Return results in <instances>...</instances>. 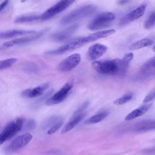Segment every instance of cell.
<instances>
[{
  "label": "cell",
  "mask_w": 155,
  "mask_h": 155,
  "mask_svg": "<svg viewBox=\"0 0 155 155\" xmlns=\"http://www.w3.org/2000/svg\"><path fill=\"white\" fill-rule=\"evenodd\" d=\"M155 98V90H151L143 99V104H148L152 100H153Z\"/></svg>",
  "instance_id": "83f0119b"
},
{
  "label": "cell",
  "mask_w": 155,
  "mask_h": 155,
  "mask_svg": "<svg viewBox=\"0 0 155 155\" xmlns=\"http://www.w3.org/2000/svg\"><path fill=\"white\" fill-rule=\"evenodd\" d=\"M115 19L114 13L109 12H103L97 15L88 24V28L90 30L102 29L109 25Z\"/></svg>",
  "instance_id": "5b68a950"
},
{
  "label": "cell",
  "mask_w": 155,
  "mask_h": 155,
  "mask_svg": "<svg viewBox=\"0 0 155 155\" xmlns=\"http://www.w3.org/2000/svg\"><path fill=\"white\" fill-rule=\"evenodd\" d=\"M155 68V56L148 60L142 67L141 71L142 73H147L152 69Z\"/></svg>",
  "instance_id": "603a6c76"
},
{
  "label": "cell",
  "mask_w": 155,
  "mask_h": 155,
  "mask_svg": "<svg viewBox=\"0 0 155 155\" xmlns=\"http://www.w3.org/2000/svg\"><path fill=\"white\" fill-rule=\"evenodd\" d=\"M147 153H155V147H153V148H150L148 150H145Z\"/></svg>",
  "instance_id": "4dcf8cb0"
},
{
  "label": "cell",
  "mask_w": 155,
  "mask_h": 155,
  "mask_svg": "<svg viewBox=\"0 0 155 155\" xmlns=\"http://www.w3.org/2000/svg\"><path fill=\"white\" fill-rule=\"evenodd\" d=\"M151 106H152V104H151V103L144 104V105L136 108L131 112H130L128 114H127V116L125 117V119L126 120H131L133 119H134L136 117H140V116L143 115L147 111H148Z\"/></svg>",
  "instance_id": "e0dca14e"
},
{
  "label": "cell",
  "mask_w": 155,
  "mask_h": 155,
  "mask_svg": "<svg viewBox=\"0 0 155 155\" xmlns=\"http://www.w3.org/2000/svg\"><path fill=\"white\" fill-rule=\"evenodd\" d=\"M85 114L84 112L82 113H76L75 112L73 115L72 117L70 119V120L65 124V125L63 127L61 133H66L70 130H71L75 126H76L78 123L82 120Z\"/></svg>",
  "instance_id": "9a60e30c"
},
{
  "label": "cell",
  "mask_w": 155,
  "mask_h": 155,
  "mask_svg": "<svg viewBox=\"0 0 155 155\" xmlns=\"http://www.w3.org/2000/svg\"><path fill=\"white\" fill-rule=\"evenodd\" d=\"M9 3V0H4L0 4V13L7 6Z\"/></svg>",
  "instance_id": "f1b7e54d"
},
{
  "label": "cell",
  "mask_w": 155,
  "mask_h": 155,
  "mask_svg": "<svg viewBox=\"0 0 155 155\" xmlns=\"http://www.w3.org/2000/svg\"><path fill=\"white\" fill-rule=\"evenodd\" d=\"M62 124H63V120L62 119H60L59 120L55 122L51 127L49 128V129L47 130V134H52L54 133L62 127Z\"/></svg>",
  "instance_id": "4316f807"
},
{
  "label": "cell",
  "mask_w": 155,
  "mask_h": 155,
  "mask_svg": "<svg viewBox=\"0 0 155 155\" xmlns=\"http://www.w3.org/2000/svg\"><path fill=\"white\" fill-rule=\"evenodd\" d=\"M133 93H126L124 95H123L122 96H121L120 97L116 99L114 102L113 104L114 105H122L125 104V103H127V102L130 101L132 97H133Z\"/></svg>",
  "instance_id": "cb8c5ba5"
},
{
  "label": "cell",
  "mask_w": 155,
  "mask_h": 155,
  "mask_svg": "<svg viewBox=\"0 0 155 155\" xmlns=\"http://www.w3.org/2000/svg\"><path fill=\"white\" fill-rule=\"evenodd\" d=\"M153 50L154 52H155V45H154V47H153Z\"/></svg>",
  "instance_id": "1f68e13d"
},
{
  "label": "cell",
  "mask_w": 155,
  "mask_h": 155,
  "mask_svg": "<svg viewBox=\"0 0 155 155\" xmlns=\"http://www.w3.org/2000/svg\"><path fill=\"white\" fill-rule=\"evenodd\" d=\"M155 24V11L153 12L148 17L144 23V28L150 29Z\"/></svg>",
  "instance_id": "484cf974"
},
{
  "label": "cell",
  "mask_w": 155,
  "mask_h": 155,
  "mask_svg": "<svg viewBox=\"0 0 155 155\" xmlns=\"http://www.w3.org/2000/svg\"><path fill=\"white\" fill-rule=\"evenodd\" d=\"M41 19V15H21L18 17H17L15 21L14 22L18 23V24H22V23H27V22H30L35 21H37Z\"/></svg>",
  "instance_id": "ffe728a7"
},
{
  "label": "cell",
  "mask_w": 155,
  "mask_h": 155,
  "mask_svg": "<svg viewBox=\"0 0 155 155\" xmlns=\"http://www.w3.org/2000/svg\"><path fill=\"white\" fill-rule=\"evenodd\" d=\"M48 87V84L45 83L33 88H28L21 93L22 96L27 98H33L42 95Z\"/></svg>",
  "instance_id": "5bb4252c"
},
{
  "label": "cell",
  "mask_w": 155,
  "mask_h": 155,
  "mask_svg": "<svg viewBox=\"0 0 155 155\" xmlns=\"http://www.w3.org/2000/svg\"><path fill=\"white\" fill-rule=\"evenodd\" d=\"M24 122V119L19 117L8 123L0 133V145L2 144L7 140L11 139L23 127Z\"/></svg>",
  "instance_id": "277c9868"
},
{
  "label": "cell",
  "mask_w": 155,
  "mask_h": 155,
  "mask_svg": "<svg viewBox=\"0 0 155 155\" xmlns=\"http://www.w3.org/2000/svg\"><path fill=\"white\" fill-rule=\"evenodd\" d=\"M26 1H27V0H21V2H25Z\"/></svg>",
  "instance_id": "d6a6232c"
},
{
  "label": "cell",
  "mask_w": 155,
  "mask_h": 155,
  "mask_svg": "<svg viewBox=\"0 0 155 155\" xmlns=\"http://www.w3.org/2000/svg\"><path fill=\"white\" fill-rule=\"evenodd\" d=\"M16 61H17V59L16 58H13L0 61V70L6 69L7 68L10 67Z\"/></svg>",
  "instance_id": "d4e9b609"
},
{
  "label": "cell",
  "mask_w": 155,
  "mask_h": 155,
  "mask_svg": "<svg viewBox=\"0 0 155 155\" xmlns=\"http://www.w3.org/2000/svg\"><path fill=\"white\" fill-rule=\"evenodd\" d=\"M35 33L34 30H12L0 32V39H10L19 36L31 35Z\"/></svg>",
  "instance_id": "2e32d148"
},
{
  "label": "cell",
  "mask_w": 155,
  "mask_h": 155,
  "mask_svg": "<svg viewBox=\"0 0 155 155\" xmlns=\"http://www.w3.org/2000/svg\"><path fill=\"white\" fill-rule=\"evenodd\" d=\"M44 33V31H42L38 33H35L33 35H31L30 36L21 38L19 39H15L5 42L3 45L5 47H10L15 45H18L30 43L32 41H34L39 39L41 36L43 35Z\"/></svg>",
  "instance_id": "7c38bea8"
},
{
  "label": "cell",
  "mask_w": 155,
  "mask_h": 155,
  "mask_svg": "<svg viewBox=\"0 0 155 155\" xmlns=\"http://www.w3.org/2000/svg\"><path fill=\"white\" fill-rule=\"evenodd\" d=\"M74 1L75 0H61L44 12L41 15V19L42 21H46L53 18L68 8Z\"/></svg>",
  "instance_id": "8992f818"
},
{
  "label": "cell",
  "mask_w": 155,
  "mask_h": 155,
  "mask_svg": "<svg viewBox=\"0 0 155 155\" xmlns=\"http://www.w3.org/2000/svg\"><path fill=\"white\" fill-rule=\"evenodd\" d=\"M107 51L105 45L96 43L91 45L87 53V57L90 61H95L102 56Z\"/></svg>",
  "instance_id": "8fae6325"
},
{
  "label": "cell",
  "mask_w": 155,
  "mask_h": 155,
  "mask_svg": "<svg viewBox=\"0 0 155 155\" xmlns=\"http://www.w3.org/2000/svg\"><path fill=\"white\" fill-rule=\"evenodd\" d=\"M108 114V111H104L101 112L99 113H97L95 115L92 116L91 117H90V118L87 119L85 122V124H93L98 123V122H101V120H102L103 119H104L107 116Z\"/></svg>",
  "instance_id": "44dd1931"
},
{
  "label": "cell",
  "mask_w": 155,
  "mask_h": 155,
  "mask_svg": "<svg viewBox=\"0 0 155 155\" xmlns=\"http://www.w3.org/2000/svg\"><path fill=\"white\" fill-rule=\"evenodd\" d=\"M92 67L102 74H120V59H115L106 61H95L91 63Z\"/></svg>",
  "instance_id": "7a4b0ae2"
},
{
  "label": "cell",
  "mask_w": 155,
  "mask_h": 155,
  "mask_svg": "<svg viewBox=\"0 0 155 155\" xmlns=\"http://www.w3.org/2000/svg\"><path fill=\"white\" fill-rule=\"evenodd\" d=\"M154 41L149 38H143V39H141L135 42H134L133 44H132L130 47L129 49L130 50H138V49H140L144 47H149L151 45H153Z\"/></svg>",
  "instance_id": "ac0fdd59"
},
{
  "label": "cell",
  "mask_w": 155,
  "mask_h": 155,
  "mask_svg": "<svg viewBox=\"0 0 155 155\" xmlns=\"http://www.w3.org/2000/svg\"><path fill=\"white\" fill-rule=\"evenodd\" d=\"M147 5L146 4H142L124 16H123L119 21V25L123 26L126 25L132 21L138 19L144 14L146 10Z\"/></svg>",
  "instance_id": "30bf717a"
},
{
  "label": "cell",
  "mask_w": 155,
  "mask_h": 155,
  "mask_svg": "<svg viewBox=\"0 0 155 155\" xmlns=\"http://www.w3.org/2000/svg\"><path fill=\"white\" fill-rule=\"evenodd\" d=\"M73 85V83L72 81L66 82L58 91L47 100L45 104L47 105H52L62 102L68 96Z\"/></svg>",
  "instance_id": "ba28073f"
},
{
  "label": "cell",
  "mask_w": 155,
  "mask_h": 155,
  "mask_svg": "<svg viewBox=\"0 0 155 155\" xmlns=\"http://www.w3.org/2000/svg\"><path fill=\"white\" fill-rule=\"evenodd\" d=\"M35 120H31L30 121H28L27 124V126H26V128H28V129H31L33 128V127H35Z\"/></svg>",
  "instance_id": "f546056e"
},
{
  "label": "cell",
  "mask_w": 155,
  "mask_h": 155,
  "mask_svg": "<svg viewBox=\"0 0 155 155\" xmlns=\"http://www.w3.org/2000/svg\"><path fill=\"white\" fill-rule=\"evenodd\" d=\"M134 55L132 53H128L125 54L124 58L120 59V74H124L128 69L130 61L133 59Z\"/></svg>",
  "instance_id": "d6986e66"
},
{
  "label": "cell",
  "mask_w": 155,
  "mask_h": 155,
  "mask_svg": "<svg viewBox=\"0 0 155 155\" xmlns=\"http://www.w3.org/2000/svg\"><path fill=\"white\" fill-rule=\"evenodd\" d=\"M114 33H115V30L114 29L99 31L92 33L91 35H89L87 36H84L81 38H78L77 39L73 40L70 42L66 44L65 45H63L56 49L48 51L45 53V54H49V55L61 54L66 52L81 48L84 45L90 42H93L96 40H97L99 39H101V38H106L109 36H111Z\"/></svg>",
  "instance_id": "6da1fadb"
},
{
  "label": "cell",
  "mask_w": 155,
  "mask_h": 155,
  "mask_svg": "<svg viewBox=\"0 0 155 155\" xmlns=\"http://www.w3.org/2000/svg\"><path fill=\"white\" fill-rule=\"evenodd\" d=\"M96 7L94 5H83L64 16L61 19L60 24L61 25H67L73 23L91 15L96 11Z\"/></svg>",
  "instance_id": "3957f363"
},
{
  "label": "cell",
  "mask_w": 155,
  "mask_h": 155,
  "mask_svg": "<svg viewBox=\"0 0 155 155\" xmlns=\"http://www.w3.org/2000/svg\"><path fill=\"white\" fill-rule=\"evenodd\" d=\"M79 25L78 24H74L66 29L54 33L52 35L51 38L53 40L56 42H62L68 39L78 28Z\"/></svg>",
  "instance_id": "4fadbf2b"
},
{
  "label": "cell",
  "mask_w": 155,
  "mask_h": 155,
  "mask_svg": "<svg viewBox=\"0 0 155 155\" xmlns=\"http://www.w3.org/2000/svg\"><path fill=\"white\" fill-rule=\"evenodd\" d=\"M155 128V119L153 120H148L143 122L139 125H137V126L136 128V130L137 131L139 132H144L147 131L152 129Z\"/></svg>",
  "instance_id": "7402d4cb"
},
{
  "label": "cell",
  "mask_w": 155,
  "mask_h": 155,
  "mask_svg": "<svg viewBox=\"0 0 155 155\" xmlns=\"http://www.w3.org/2000/svg\"><path fill=\"white\" fill-rule=\"evenodd\" d=\"M81 57L79 53L72 54L63 59L58 66V70L61 72L70 71L75 68L81 62Z\"/></svg>",
  "instance_id": "9c48e42d"
},
{
  "label": "cell",
  "mask_w": 155,
  "mask_h": 155,
  "mask_svg": "<svg viewBox=\"0 0 155 155\" xmlns=\"http://www.w3.org/2000/svg\"><path fill=\"white\" fill-rule=\"evenodd\" d=\"M32 135L29 133H24L15 137L12 142L5 148V152L7 154L14 153L22 147L27 145L31 140Z\"/></svg>",
  "instance_id": "52a82bcc"
}]
</instances>
